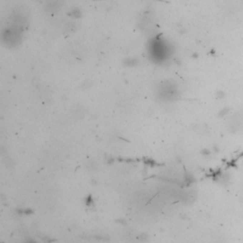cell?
Segmentation results:
<instances>
[{"label": "cell", "mask_w": 243, "mask_h": 243, "mask_svg": "<svg viewBox=\"0 0 243 243\" xmlns=\"http://www.w3.org/2000/svg\"><path fill=\"white\" fill-rule=\"evenodd\" d=\"M26 243H35L34 241H32V240H28V242H26Z\"/></svg>", "instance_id": "1"}]
</instances>
